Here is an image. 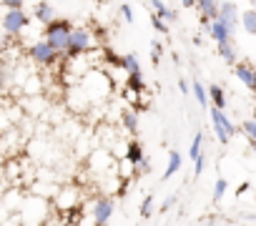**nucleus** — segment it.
<instances>
[{
    "label": "nucleus",
    "instance_id": "nucleus-37",
    "mask_svg": "<svg viewBox=\"0 0 256 226\" xmlns=\"http://www.w3.org/2000/svg\"><path fill=\"white\" fill-rule=\"evenodd\" d=\"M178 88H181V93H184V96H188V90H191V86H188L186 80H181V83H178Z\"/></svg>",
    "mask_w": 256,
    "mask_h": 226
},
{
    "label": "nucleus",
    "instance_id": "nucleus-4",
    "mask_svg": "<svg viewBox=\"0 0 256 226\" xmlns=\"http://www.w3.org/2000/svg\"><path fill=\"white\" fill-rule=\"evenodd\" d=\"M28 56H30V60L38 63V66H53V63L60 58V53H56L46 40H36V43H30Z\"/></svg>",
    "mask_w": 256,
    "mask_h": 226
},
{
    "label": "nucleus",
    "instance_id": "nucleus-36",
    "mask_svg": "<svg viewBox=\"0 0 256 226\" xmlns=\"http://www.w3.org/2000/svg\"><path fill=\"white\" fill-rule=\"evenodd\" d=\"M174 204H176V196H168V198H166V201L161 204V211H168V208H171Z\"/></svg>",
    "mask_w": 256,
    "mask_h": 226
},
{
    "label": "nucleus",
    "instance_id": "nucleus-23",
    "mask_svg": "<svg viewBox=\"0 0 256 226\" xmlns=\"http://www.w3.org/2000/svg\"><path fill=\"white\" fill-rule=\"evenodd\" d=\"M218 53H221V58H224L228 66H236V48H234V43H224V46H218Z\"/></svg>",
    "mask_w": 256,
    "mask_h": 226
},
{
    "label": "nucleus",
    "instance_id": "nucleus-26",
    "mask_svg": "<svg viewBox=\"0 0 256 226\" xmlns=\"http://www.w3.org/2000/svg\"><path fill=\"white\" fill-rule=\"evenodd\" d=\"M138 214H141L144 218H148V216L154 214V196H151V194H148V196L141 201V208H138Z\"/></svg>",
    "mask_w": 256,
    "mask_h": 226
},
{
    "label": "nucleus",
    "instance_id": "nucleus-12",
    "mask_svg": "<svg viewBox=\"0 0 256 226\" xmlns=\"http://www.w3.org/2000/svg\"><path fill=\"white\" fill-rule=\"evenodd\" d=\"M218 6H221V0H196V8L204 16V20H216L218 18Z\"/></svg>",
    "mask_w": 256,
    "mask_h": 226
},
{
    "label": "nucleus",
    "instance_id": "nucleus-10",
    "mask_svg": "<svg viewBox=\"0 0 256 226\" xmlns=\"http://www.w3.org/2000/svg\"><path fill=\"white\" fill-rule=\"evenodd\" d=\"M208 36H211L218 46H224V43H231V36H234V33H231L221 20H211V23H208Z\"/></svg>",
    "mask_w": 256,
    "mask_h": 226
},
{
    "label": "nucleus",
    "instance_id": "nucleus-31",
    "mask_svg": "<svg viewBox=\"0 0 256 226\" xmlns=\"http://www.w3.org/2000/svg\"><path fill=\"white\" fill-rule=\"evenodd\" d=\"M204 166H206V158H204V154H201V156L194 161V176H196V178L204 174Z\"/></svg>",
    "mask_w": 256,
    "mask_h": 226
},
{
    "label": "nucleus",
    "instance_id": "nucleus-43",
    "mask_svg": "<svg viewBox=\"0 0 256 226\" xmlns=\"http://www.w3.org/2000/svg\"><path fill=\"white\" fill-rule=\"evenodd\" d=\"M0 196H3V194H0Z\"/></svg>",
    "mask_w": 256,
    "mask_h": 226
},
{
    "label": "nucleus",
    "instance_id": "nucleus-38",
    "mask_svg": "<svg viewBox=\"0 0 256 226\" xmlns=\"http://www.w3.org/2000/svg\"><path fill=\"white\" fill-rule=\"evenodd\" d=\"M184 8H196V0H181Z\"/></svg>",
    "mask_w": 256,
    "mask_h": 226
},
{
    "label": "nucleus",
    "instance_id": "nucleus-27",
    "mask_svg": "<svg viewBox=\"0 0 256 226\" xmlns=\"http://www.w3.org/2000/svg\"><path fill=\"white\" fill-rule=\"evenodd\" d=\"M226 188H228L226 178H218V181L214 184V201H221V198H224V194H226Z\"/></svg>",
    "mask_w": 256,
    "mask_h": 226
},
{
    "label": "nucleus",
    "instance_id": "nucleus-6",
    "mask_svg": "<svg viewBox=\"0 0 256 226\" xmlns=\"http://www.w3.org/2000/svg\"><path fill=\"white\" fill-rule=\"evenodd\" d=\"M28 26V13L26 10H6L3 13V30L8 36H20Z\"/></svg>",
    "mask_w": 256,
    "mask_h": 226
},
{
    "label": "nucleus",
    "instance_id": "nucleus-8",
    "mask_svg": "<svg viewBox=\"0 0 256 226\" xmlns=\"http://www.w3.org/2000/svg\"><path fill=\"white\" fill-rule=\"evenodd\" d=\"M33 18H36L38 23H43V28H46V26L53 23L58 16H56V8L48 3V0H38L36 8H33Z\"/></svg>",
    "mask_w": 256,
    "mask_h": 226
},
{
    "label": "nucleus",
    "instance_id": "nucleus-32",
    "mask_svg": "<svg viewBox=\"0 0 256 226\" xmlns=\"http://www.w3.org/2000/svg\"><path fill=\"white\" fill-rule=\"evenodd\" d=\"M118 10H120V16H123L126 23H134V10H131V6H126V3H123Z\"/></svg>",
    "mask_w": 256,
    "mask_h": 226
},
{
    "label": "nucleus",
    "instance_id": "nucleus-9",
    "mask_svg": "<svg viewBox=\"0 0 256 226\" xmlns=\"http://www.w3.org/2000/svg\"><path fill=\"white\" fill-rule=\"evenodd\" d=\"M234 73H236V78L251 90L254 88V83H256V68L251 66V63H236L234 66Z\"/></svg>",
    "mask_w": 256,
    "mask_h": 226
},
{
    "label": "nucleus",
    "instance_id": "nucleus-17",
    "mask_svg": "<svg viewBox=\"0 0 256 226\" xmlns=\"http://www.w3.org/2000/svg\"><path fill=\"white\" fill-rule=\"evenodd\" d=\"M120 68H123L128 76H136V73H141V63H138L136 53H126V56H123V63H120Z\"/></svg>",
    "mask_w": 256,
    "mask_h": 226
},
{
    "label": "nucleus",
    "instance_id": "nucleus-21",
    "mask_svg": "<svg viewBox=\"0 0 256 226\" xmlns=\"http://www.w3.org/2000/svg\"><path fill=\"white\" fill-rule=\"evenodd\" d=\"M241 26H244V30H246L248 36H256V8L241 13Z\"/></svg>",
    "mask_w": 256,
    "mask_h": 226
},
{
    "label": "nucleus",
    "instance_id": "nucleus-30",
    "mask_svg": "<svg viewBox=\"0 0 256 226\" xmlns=\"http://www.w3.org/2000/svg\"><path fill=\"white\" fill-rule=\"evenodd\" d=\"M161 56H164V46H161L158 40H154V43H151V60H154V63H158V60H161Z\"/></svg>",
    "mask_w": 256,
    "mask_h": 226
},
{
    "label": "nucleus",
    "instance_id": "nucleus-18",
    "mask_svg": "<svg viewBox=\"0 0 256 226\" xmlns=\"http://www.w3.org/2000/svg\"><path fill=\"white\" fill-rule=\"evenodd\" d=\"M126 158L131 161L134 166H138L141 158H144V146L138 141H131V144H128V148H126Z\"/></svg>",
    "mask_w": 256,
    "mask_h": 226
},
{
    "label": "nucleus",
    "instance_id": "nucleus-15",
    "mask_svg": "<svg viewBox=\"0 0 256 226\" xmlns=\"http://www.w3.org/2000/svg\"><path fill=\"white\" fill-rule=\"evenodd\" d=\"M206 96H208V100H211V108H218V110H224L226 108V93H224V88L221 86H208L206 88Z\"/></svg>",
    "mask_w": 256,
    "mask_h": 226
},
{
    "label": "nucleus",
    "instance_id": "nucleus-19",
    "mask_svg": "<svg viewBox=\"0 0 256 226\" xmlns=\"http://www.w3.org/2000/svg\"><path fill=\"white\" fill-rule=\"evenodd\" d=\"M116 168L120 171V174H118V178H123V181H128V178H131L134 174H138V171H136V166H134L131 161H128L126 156H120V158H118V164H116Z\"/></svg>",
    "mask_w": 256,
    "mask_h": 226
},
{
    "label": "nucleus",
    "instance_id": "nucleus-16",
    "mask_svg": "<svg viewBox=\"0 0 256 226\" xmlns=\"http://www.w3.org/2000/svg\"><path fill=\"white\" fill-rule=\"evenodd\" d=\"M120 124L126 126L128 134H136V131H138V113H136L134 108H126V110L120 113Z\"/></svg>",
    "mask_w": 256,
    "mask_h": 226
},
{
    "label": "nucleus",
    "instance_id": "nucleus-28",
    "mask_svg": "<svg viewBox=\"0 0 256 226\" xmlns=\"http://www.w3.org/2000/svg\"><path fill=\"white\" fill-rule=\"evenodd\" d=\"M241 128H244V134H246V138H248L251 144H256V121L251 118V121H246V124H244Z\"/></svg>",
    "mask_w": 256,
    "mask_h": 226
},
{
    "label": "nucleus",
    "instance_id": "nucleus-7",
    "mask_svg": "<svg viewBox=\"0 0 256 226\" xmlns=\"http://www.w3.org/2000/svg\"><path fill=\"white\" fill-rule=\"evenodd\" d=\"M216 20H221L231 33L236 30V26H238V8H236V3H231V0H224V3L218 6V18Z\"/></svg>",
    "mask_w": 256,
    "mask_h": 226
},
{
    "label": "nucleus",
    "instance_id": "nucleus-20",
    "mask_svg": "<svg viewBox=\"0 0 256 226\" xmlns=\"http://www.w3.org/2000/svg\"><path fill=\"white\" fill-rule=\"evenodd\" d=\"M181 164H184V158H181V154L178 151H168V166H166V174H164V181L166 178H171L178 168H181Z\"/></svg>",
    "mask_w": 256,
    "mask_h": 226
},
{
    "label": "nucleus",
    "instance_id": "nucleus-14",
    "mask_svg": "<svg viewBox=\"0 0 256 226\" xmlns=\"http://www.w3.org/2000/svg\"><path fill=\"white\" fill-rule=\"evenodd\" d=\"M151 6H154V16L156 18H161L166 26L168 23H176V10H171V8H166V3H164V0H151Z\"/></svg>",
    "mask_w": 256,
    "mask_h": 226
},
{
    "label": "nucleus",
    "instance_id": "nucleus-35",
    "mask_svg": "<svg viewBox=\"0 0 256 226\" xmlns=\"http://www.w3.org/2000/svg\"><path fill=\"white\" fill-rule=\"evenodd\" d=\"M136 171H138V174H148V171H151V158H148V156H144V158H141V164L136 166Z\"/></svg>",
    "mask_w": 256,
    "mask_h": 226
},
{
    "label": "nucleus",
    "instance_id": "nucleus-29",
    "mask_svg": "<svg viewBox=\"0 0 256 226\" xmlns=\"http://www.w3.org/2000/svg\"><path fill=\"white\" fill-rule=\"evenodd\" d=\"M0 6H3L6 10H23L26 0H0Z\"/></svg>",
    "mask_w": 256,
    "mask_h": 226
},
{
    "label": "nucleus",
    "instance_id": "nucleus-40",
    "mask_svg": "<svg viewBox=\"0 0 256 226\" xmlns=\"http://www.w3.org/2000/svg\"><path fill=\"white\" fill-rule=\"evenodd\" d=\"M0 161H3V141H0Z\"/></svg>",
    "mask_w": 256,
    "mask_h": 226
},
{
    "label": "nucleus",
    "instance_id": "nucleus-5",
    "mask_svg": "<svg viewBox=\"0 0 256 226\" xmlns=\"http://www.w3.org/2000/svg\"><path fill=\"white\" fill-rule=\"evenodd\" d=\"M113 208H116V204H113L110 196H98V198H93V208H90L93 224H96V226H106V224L110 221V216H113Z\"/></svg>",
    "mask_w": 256,
    "mask_h": 226
},
{
    "label": "nucleus",
    "instance_id": "nucleus-34",
    "mask_svg": "<svg viewBox=\"0 0 256 226\" xmlns=\"http://www.w3.org/2000/svg\"><path fill=\"white\" fill-rule=\"evenodd\" d=\"M151 23H154V28L158 30V33H168V26L161 20V18H156V16H151Z\"/></svg>",
    "mask_w": 256,
    "mask_h": 226
},
{
    "label": "nucleus",
    "instance_id": "nucleus-33",
    "mask_svg": "<svg viewBox=\"0 0 256 226\" xmlns=\"http://www.w3.org/2000/svg\"><path fill=\"white\" fill-rule=\"evenodd\" d=\"M0 226H23V224H20L18 214H10V216H6L3 221H0Z\"/></svg>",
    "mask_w": 256,
    "mask_h": 226
},
{
    "label": "nucleus",
    "instance_id": "nucleus-2",
    "mask_svg": "<svg viewBox=\"0 0 256 226\" xmlns=\"http://www.w3.org/2000/svg\"><path fill=\"white\" fill-rule=\"evenodd\" d=\"M90 48H93V33H90L88 28H73V30H70L68 48H66V56H68V58H80V56H86Z\"/></svg>",
    "mask_w": 256,
    "mask_h": 226
},
{
    "label": "nucleus",
    "instance_id": "nucleus-41",
    "mask_svg": "<svg viewBox=\"0 0 256 226\" xmlns=\"http://www.w3.org/2000/svg\"><path fill=\"white\" fill-rule=\"evenodd\" d=\"M251 146H254V154H256V144H251Z\"/></svg>",
    "mask_w": 256,
    "mask_h": 226
},
{
    "label": "nucleus",
    "instance_id": "nucleus-1",
    "mask_svg": "<svg viewBox=\"0 0 256 226\" xmlns=\"http://www.w3.org/2000/svg\"><path fill=\"white\" fill-rule=\"evenodd\" d=\"M70 30H73L70 20H66V18H56L53 23H48V26L43 28V40H46L56 53H66L68 40H70Z\"/></svg>",
    "mask_w": 256,
    "mask_h": 226
},
{
    "label": "nucleus",
    "instance_id": "nucleus-42",
    "mask_svg": "<svg viewBox=\"0 0 256 226\" xmlns=\"http://www.w3.org/2000/svg\"><path fill=\"white\" fill-rule=\"evenodd\" d=\"M208 226H216V224H214V221H211V224H208Z\"/></svg>",
    "mask_w": 256,
    "mask_h": 226
},
{
    "label": "nucleus",
    "instance_id": "nucleus-25",
    "mask_svg": "<svg viewBox=\"0 0 256 226\" xmlns=\"http://www.w3.org/2000/svg\"><path fill=\"white\" fill-rule=\"evenodd\" d=\"M128 93H144V73H136V76H128Z\"/></svg>",
    "mask_w": 256,
    "mask_h": 226
},
{
    "label": "nucleus",
    "instance_id": "nucleus-22",
    "mask_svg": "<svg viewBox=\"0 0 256 226\" xmlns=\"http://www.w3.org/2000/svg\"><path fill=\"white\" fill-rule=\"evenodd\" d=\"M191 93H194V98L198 100V106H204V108L208 106V96H206V88L201 86V80H194V83H191Z\"/></svg>",
    "mask_w": 256,
    "mask_h": 226
},
{
    "label": "nucleus",
    "instance_id": "nucleus-3",
    "mask_svg": "<svg viewBox=\"0 0 256 226\" xmlns=\"http://www.w3.org/2000/svg\"><path fill=\"white\" fill-rule=\"evenodd\" d=\"M208 113H211V124H214V134H216L218 144H228V138L236 134V126L228 121V116L224 110H218V108H208Z\"/></svg>",
    "mask_w": 256,
    "mask_h": 226
},
{
    "label": "nucleus",
    "instance_id": "nucleus-24",
    "mask_svg": "<svg viewBox=\"0 0 256 226\" xmlns=\"http://www.w3.org/2000/svg\"><path fill=\"white\" fill-rule=\"evenodd\" d=\"M201 146H204V134L198 131V134L194 136V141H191V148H188V158H191V161H196V158L201 156Z\"/></svg>",
    "mask_w": 256,
    "mask_h": 226
},
{
    "label": "nucleus",
    "instance_id": "nucleus-11",
    "mask_svg": "<svg viewBox=\"0 0 256 226\" xmlns=\"http://www.w3.org/2000/svg\"><path fill=\"white\" fill-rule=\"evenodd\" d=\"M56 206H58L60 211H76V206H78V194H76V188H63V191L58 194V198H56Z\"/></svg>",
    "mask_w": 256,
    "mask_h": 226
},
{
    "label": "nucleus",
    "instance_id": "nucleus-13",
    "mask_svg": "<svg viewBox=\"0 0 256 226\" xmlns=\"http://www.w3.org/2000/svg\"><path fill=\"white\" fill-rule=\"evenodd\" d=\"M88 164H90V168H93V171H110L113 158L108 156V151H93Z\"/></svg>",
    "mask_w": 256,
    "mask_h": 226
},
{
    "label": "nucleus",
    "instance_id": "nucleus-39",
    "mask_svg": "<svg viewBox=\"0 0 256 226\" xmlns=\"http://www.w3.org/2000/svg\"><path fill=\"white\" fill-rule=\"evenodd\" d=\"M3 88H6V73H0V93H3Z\"/></svg>",
    "mask_w": 256,
    "mask_h": 226
}]
</instances>
